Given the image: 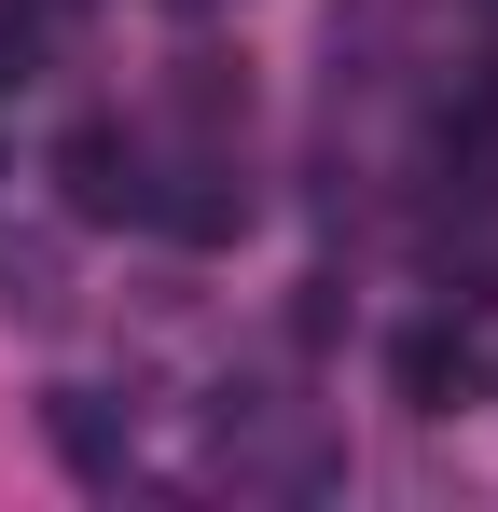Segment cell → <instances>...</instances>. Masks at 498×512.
<instances>
[{"label": "cell", "instance_id": "cell-1", "mask_svg": "<svg viewBox=\"0 0 498 512\" xmlns=\"http://www.w3.org/2000/svg\"><path fill=\"white\" fill-rule=\"evenodd\" d=\"M56 194H70V222H139L153 208V167H139V139L111 111H83L70 139H56Z\"/></svg>", "mask_w": 498, "mask_h": 512}, {"label": "cell", "instance_id": "cell-2", "mask_svg": "<svg viewBox=\"0 0 498 512\" xmlns=\"http://www.w3.org/2000/svg\"><path fill=\"white\" fill-rule=\"evenodd\" d=\"M388 374H402L415 416H457V402L485 388V333H471V319H415V333L388 346Z\"/></svg>", "mask_w": 498, "mask_h": 512}, {"label": "cell", "instance_id": "cell-3", "mask_svg": "<svg viewBox=\"0 0 498 512\" xmlns=\"http://www.w3.org/2000/svg\"><path fill=\"white\" fill-rule=\"evenodd\" d=\"M139 222H166L180 250H222V236H249V180L222 167V153H194V167L153 180V208H139Z\"/></svg>", "mask_w": 498, "mask_h": 512}, {"label": "cell", "instance_id": "cell-4", "mask_svg": "<svg viewBox=\"0 0 498 512\" xmlns=\"http://www.w3.org/2000/svg\"><path fill=\"white\" fill-rule=\"evenodd\" d=\"M42 429H56V457H70L83 485H125V416H111L97 388H56V402H42Z\"/></svg>", "mask_w": 498, "mask_h": 512}, {"label": "cell", "instance_id": "cell-5", "mask_svg": "<svg viewBox=\"0 0 498 512\" xmlns=\"http://www.w3.org/2000/svg\"><path fill=\"white\" fill-rule=\"evenodd\" d=\"M0 319H56V250H0Z\"/></svg>", "mask_w": 498, "mask_h": 512}, {"label": "cell", "instance_id": "cell-6", "mask_svg": "<svg viewBox=\"0 0 498 512\" xmlns=\"http://www.w3.org/2000/svg\"><path fill=\"white\" fill-rule=\"evenodd\" d=\"M28 56H42V0H0V84H28Z\"/></svg>", "mask_w": 498, "mask_h": 512}, {"label": "cell", "instance_id": "cell-7", "mask_svg": "<svg viewBox=\"0 0 498 512\" xmlns=\"http://www.w3.org/2000/svg\"><path fill=\"white\" fill-rule=\"evenodd\" d=\"M180 14H208V0H180Z\"/></svg>", "mask_w": 498, "mask_h": 512}]
</instances>
